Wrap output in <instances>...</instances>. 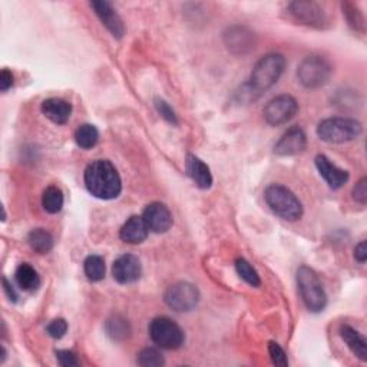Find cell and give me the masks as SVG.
I'll list each match as a JSON object with an SVG mask.
<instances>
[{
    "instance_id": "16",
    "label": "cell",
    "mask_w": 367,
    "mask_h": 367,
    "mask_svg": "<svg viewBox=\"0 0 367 367\" xmlns=\"http://www.w3.org/2000/svg\"><path fill=\"white\" fill-rule=\"evenodd\" d=\"M90 6L94 8L97 16L101 19L102 25L112 33L114 37L121 39L125 33V26L121 16L108 2H90Z\"/></svg>"
},
{
    "instance_id": "19",
    "label": "cell",
    "mask_w": 367,
    "mask_h": 367,
    "mask_svg": "<svg viewBox=\"0 0 367 367\" xmlns=\"http://www.w3.org/2000/svg\"><path fill=\"white\" fill-rule=\"evenodd\" d=\"M42 114L56 125H64L72 115V105L61 98H49L42 102Z\"/></svg>"
},
{
    "instance_id": "27",
    "label": "cell",
    "mask_w": 367,
    "mask_h": 367,
    "mask_svg": "<svg viewBox=\"0 0 367 367\" xmlns=\"http://www.w3.org/2000/svg\"><path fill=\"white\" fill-rule=\"evenodd\" d=\"M236 270L239 272L240 277L250 286L253 287H260L261 280L260 275L255 271V268L246 260V258H237L236 260Z\"/></svg>"
},
{
    "instance_id": "21",
    "label": "cell",
    "mask_w": 367,
    "mask_h": 367,
    "mask_svg": "<svg viewBox=\"0 0 367 367\" xmlns=\"http://www.w3.org/2000/svg\"><path fill=\"white\" fill-rule=\"evenodd\" d=\"M16 284L28 293H33L40 287V277L37 271L28 263L20 264L15 272Z\"/></svg>"
},
{
    "instance_id": "14",
    "label": "cell",
    "mask_w": 367,
    "mask_h": 367,
    "mask_svg": "<svg viewBox=\"0 0 367 367\" xmlns=\"http://www.w3.org/2000/svg\"><path fill=\"white\" fill-rule=\"evenodd\" d=\"M150 231L155 234L167 233L172 227V215L169 210L161 203H152L144 210L143 215Z\"/></svg>"
},
{
    "instance_id": "7",
    "label": "cell",
    "mask_w": 367,
    "mask_h": 367,
    "mask_svg": "<svg viewBox=\"0 0 367 367\" xmlns=\"http://www.w3.org/2000/svg\"><path fill=\"white\" fill-rule=\"evenodd\" d=\"M150 336L157 346L165 350H176L186 342L182 329L169 317L154 318L150 325Z\"/></svg>"
},
{
    "instance_id": "15",
    "label": "cell",
    "mask_w": 367,
    "mask_h": 367,
    "mask_svg": "<svg viewBox=\"0 0 367 367\" xmlns=\"http://www.w3.org/2000/svg\"><path fill=\"white\" fill-rule=\"evenodd\" d=\"M315 167H317L318 174L323 176V179L329 184V187L332 190L342 188L350 178L347 171L335 165L326 155L315 157Z\"/></svg>"
},
{
    "instance_id": "23",
    "label": "cell",
    "mask_w": 367,
    "mask_h": 367,
    "mask_svg": "<svg viewBox=\"0 0 367 367\" xmlns=\"http://www.w3.org/2000/svg\"><path fill=\"white\" fill-rule=\"evenodd\" d=\"M105 329H107L108 336L112 340H116V342L128 339L131 336V333H132L129 321L125 317H122V315H112L107 321Z\"/></svg>"
},
{
    "instance_id": "35",
    "label": "cell",
    "mask_w": 367,
    "mask_h": 367,
    "mask_svg": "<svg viewBox=\"0 0 367 367\" xmlns=\"http://www.w3.org/2000/svg\"><path fill=\"white\" fill-rule=\"evenodd\" d=\"M13 86V75L11 71L4 69L2 75H0V89L2 92H8Z\"/></svg>"
},
{
    "instance_id": "9",
    "label": "cell",
    "mask_w": 367,
    "mask_h": 367,
    "mask_svg": "<svg viewBox=\"0 0 367 367\" xmlns=\"http://www.w3.org/2000/svg\"><path fill=\"white\" fill-rule=\"evenodd\" d=\"M299 111L297 101L290 95H280L271 100L264 111V119L271 126H280L287 124L290 119L294 118V115Z\"/></svg>"
},
{
    "instance_id": "20",
    "label": "cell",
    "mask_w": 367,
    "mask_h": 367,
    "mask_svg": "<svg viewBox=\"0 0 367 367\" xmlns=\"http://www.w3.org/2000/svg\"><path fill=\"white\" fill-rule=\"evenodd\" d=\"M340 336L356 357H359L361 361L367 360V342L357 330L349 325H343L340 327Z\"/></svg>"
},
{
    "instance_id": "36",
    "label": "cell",
    "mask_w": 367,
    "mask_h": 367,
    "mask_svg": "<svg viewBox=\"0 0 367 367\" xmlns=\"http://www.w3.org/2000/svg\"><path fill=\"white\" fill-rule=\"evenodd\" d=\"M354 258L360 263L364 264L367 260V244L366 241H361L356 248H354Z\"/></svg>"
},
{
    "instance_id": "22",
    "label": "cell",
    "mask_w": 367,
    "mask_h": 367,
    "mask_svg": "<svg viewBox=\"0 0 367 367\" xmlns=\"http://www.w3.org/2000/svg\"><path fill=\"white\" fill-rule=\"evenodd\" d=\"M28 243H29L30 248L33 251H36L37 254L49 253L55 246V240H54L52 234L49 231H46V229H43V228L32 229L28 236Z\"/></svg>"
},
{
    "instance_id": "26",
    "label": "cell",
    "mask_w": 367,
    "mask_h": 367,
    "mask_svg": "<svg viewBox=\"0 0 367 367\" xmlns=\"http://www.w3.org/2000/svg\"><path fill=\"white\" fill-rule=\"evenodd\" d=\"M64 193L58 187H48L43 193L42 205L43 210L49 214H58L64 207Z\"/></svg>"
},
{
    "instance_id": "24",
    "label": "cell",
    "mask_w": 367,
    "mask_h": 367,
    "mask_svg": "<svg viewBox=\"0 0 367 367\" xmlns=\"http://www.w3.org/2000/svg\"><path fill=\"white\" fill-rule=\"evenodd\" d=\"M75 141L82 150H92L100 141V132L95 125L83 124L75 132Z\"/></svg>"
},
{
    "instance_id": "18",
    "label": "cell",
    "mask_w": 367,
    "mask_h": 367,
    "mask_svg": "<svg viewBox=\"0 0 367 367\" xmlns=\"http://www.w3.org/2000/svg\"><path fill=\"white\" fill-rule=\"evenodd\" d=\"M186 171L188 176L195 182V186L201 190H208L212 186V175L205 162L198 157L188 154L186 160Z\"/></svg>"
},
{
    "instance_id": "29",
    "label": "cell",
    "mask_w": 367,
    "mask_h": 367,
    "mask_svg": "<svg viewBox=\"0 0 367 367\" xmlns=\"http://www.w3.org/2000/svg\"><path fill=\"white\" fill-rule=\"evenodd\" d=\"M343 13L349 22V25L360 33H364V18L361 15V12L357 9V6H354L353 4H343Z\"/></svg>"
},
{
    "instance_id": "33",
    "label": "cell",
    "mask_w": 367,
    "mask_h": 367,
    "mask_svg": "<svg viewBox=\"0 0 367 367\" xmlns=\"http://www.w3.org/2000/svg\"><path fill=\"white\" fill-rule=\"evenodd\" d=\"M353 198L361 205H364L367 203V179L366 178H361L354 186Z\"/></svg>"
},
{
    "instance_id": "32",
    "label": "cell",
    "mask_w": 367,
    "mask_h": 367,
    "mask_svg": "<svg viewBox=\"0 0 367 367\" xmlns=\"http://www.w3.org/2000/svg\"><path fill=\"white\" fill-rule=\"evenodd\" d=\"M46 332H48V335L52 339H62L68 332L66 320L65 318H56V320L51 321L48 327H46Z\"/></svg>"
},
{
    "instance_id": "30",
    "label": "cell",
    "mask_w": 367,
    "mask_h": 367,
    "mask_svg": "<svg viewBox=\"0 0 367 367\" xmlns=\"http://www.w3.org/2000/svg\"><path fill=\"white\" fill-rule=\"evenodd\" d=\"M268 353H270L271 361H272L275 366H280V367L289 366L287 354H286V351L280 347L279 343L270 342V343H268Z\"/></svg>"
},
{
    "instance_id": "5",
    "label": "cell",
    "mask_w": 367,
    "mask_h": 367,
    "mask_svg": "<svg viewBox=\"0 0 367 367\" xmlns=\"http://www.w3.org/2000/svg\"><path fill=\"white\" fill-rule=\"evenodd\" d=\"M363 132L359 121L351 118H329L317 125V136L327 144H344L354 141Z\"/></svg>"
},
{
    "instance_id": "11",
    "label": "cell",
    "mask_w": 367,
    "mask_h": 367,
    "mask_svg": "<svg viewBox=\"0 0 367 367\" xmlns=\"http://www.w3.org/2000/svg\"><path fill=\"white\" fill-rule=\"evenodd\" d=\"M224 43L233 54L246 55L255 48V35L246 26H231L224 32Z\"/></svg>"
},
{
    "instance_id": "10",
    "label": "cell",
    "mask_w": 367,
    "mask_h": 367,
    "mask_svg": "<svg viewBox=\"0 0 367 367\" xmlns=\"http://www.w3.org/2000/svg\"><path fill=\"white\" fill-rule=\"evenodd\" d=\"M290 15L303 25L323 29L327 25V15L315 2H308V0H297L289 5Z\"/></svg>"
},
{
    "instance_id": "25",
    "label": "cell",
    "mask_w": 367,
    "mask_h": 367,
    "mask_svg": "<svg viewBox=\"0 0 367 367\" xmlns=\"http://www.w3.org/2000/svg\"><path fill=\"white\" fill-rule=\"evenodd\" d=\"M83 270L89 282H101L105 277V260L101 255H89L83 263Z\"/></svg>"
},
{
    "instance_id": "8",
    "label": "cell",
    "mask_w": 367,
    "mask_h": 367,
    "mask_svg": "<svg viewBox=\"0 0 367 367\" xmlns=\"http://www.w3.org/2000/svg\"><path fill=\"white\" fill-rule=\"evenodd\" d=\"M164 300L169 308L178 313H187L197 307L200 301V291L191 283L179 282L167 290Z\"/></svg>"
},
{
    "instance_id": "13",
    "label": "cell",
    "mask_w": 367,
    "mask_h": 367,
    "mask_svg": "<svg viewBox=\"0 0 367 367\" xmlns=\"http://www.w3.org/2000/svg\"><path fill=\"white\" fill-rule=\"evenodd\" d=\"M307 147L306 132L300 126L290 128L275 144L274 152L280 157H293L301 154Z\"/></svg>"
},
{
    "instance_id": "4",
    "label": "cell",
    "mask_w": 367,
    "mask_h": 367,
    "mask_svg": "<svg viewBox=\"0 0 367 367\" xmlns=\"http://www.w3.org/2000/svg\"><path fill=\"white\" fill-rule=\"evenodd\" d=\"M297 286L300 296L310 311L320 313L326 308L327 294L313 268L301 265L297 270Z\"/></svg>"
},
{
    "instance_id": "28",
    "label": "cell",
    "mask_w": 367,
    "mask_h": 367,
    "mask_svg": "<svg viewBox=\"0 0 367 367\" xmlns=\"http://www.w3.org/2000/svg\"><path fill=\"white\" fill-rule=\"evenodd\" d=\"M136 363L143 367H158V366H164L165 360H164V356L161 354V351H158L157 349H152V347H147L138 353Z\"/></svg>"
},
{
    "instance_id": "2",
    "label": "cell",
    "mask_w": 367,
    "mask_h": 367,
    "mask_svg": "<svg viewBox=\"0 0 367 367\" xmlns=\"http://www.w3.org/2000/svg\"><path fill=\"white\" fill-rule=\"evenodd\" d=\"M86 190L100 200H114L122 191L121 176L108 160H98L85 169Z\"/></svg>"
},
{
    "instance_id": "12",
    "label": "cell",
    "mask_w": 367,
    "mask_h": 367,
    "mask_svg": "<svg viewBox=\"0 0 367 367\" xmlns=\"http://www.w3.org/2000/svg\"><path fill=\"white\" fill-rule=\"evenodd\" d=\"M143 265L140 258L133 254H124L115 260L112 265V275L119 284H131L140 280Z\"/></svg>"
},
{
    "instance_id": "17",
    "label": "cell",
    "mask_w": 367,
    "mask_h": 367,
    "mask_svg": "<svg viewBox=\"0 0 367 367\" xmlns=\"http://www.w3.org/2000/svg\"><path fill=\"white\" fill-rule=\"evenodd\" d=\"M148 231L150 229H148L144 218L138 217V215H132L122 225L121 231H119V237L122 241H125L128 244H141L147 240Z\"/></svg>"
},
{
    "instance_id": "34",
    "label": "cell",
    "mask_w": 367,
    "mask_h": 367,
    "mask_svg": "<svg viewBox=\"0 0 367 367\" xmlns=\"http://www.w3.org/2000/svg\"><path fill=\"white\" fill-rule=\"evenodd\" d=\"M56 360L64 367H75L79 366V360L76 356L69 350H58L56 351Z\"/></svg>"
},
{
    "instance_id": "31",
    "label": "cell",
    "mask_w": 367,
    "mask_h": 367,
    "mask_svg": "<svg viewBox=\"0 0 367 367\" xmlns=\"http://www.w3.org/2000/svg\"><path fill=\"white\" fill-rule=\"evenodd\" d=\"M154 104H155V108H157L158 114H160L167 122H169V124H172V125H176V124H178L176 114H175L174 109L168 105V102H165V101L161 100V98H155Z\"/></svg>"
},
{
    "instance_id": "37",
    "label": "cell",
    "mask_w": 367,
    "mask_h": 367,
    "mask_svg": "<svg viewBox=\"0 0 367 367\" xmlns=\"http://www.w3.org/2000/svg\"><path fill=\"white\" fill-rule=\"evenodd\" d=\"M4 290H5V293H6V296L9 297L11 301H13V303L18 301V297H19V296H18L15 287L12 286V283H9V280H8L6 277L4 279Z\"/></svg>"
},
{
    "instance_id": "1",
    "label": "cell",
    "mask_w": 367,
    "mask_h": 367,
    "mask_svg": "<svg viewBox=\"0 0 367 367\" xmlns=\"http://www.w3.org/2000/svg\"><path fill=\"white\" fill-rule=\"evenodd\" d=\"M284 68L286 58L280 54H268L261 58L255 64L248 82H246L240 88V92H237L240 101L251 102L258 100L265 90L279 82L284 72Z\"/></svg>"
},
{
    "instance_id": "3",
    "label": "cell",
    "mask_w": 367,
    "mask_h": 367,
    "mask_svg": "<svg viewBox=\"0 0 367 367\" xmlns=\"http://www.w3.org/2000/svg\"><path fill=\"white\" fill-rule=\"evenodd\" d=\"M264 200L270 210L287 221H297L303 215V204L296 194L284 186L272 184L264 191Z\"/></svg>"
},
{
    "instance_id": "6",
    "label": "cell",
    "mask_w": 367,
    "mask_h": 367,
    "mask_svg": "<svg viewBox=\"0 0 367 367\" xmlns=\"http://www.w3.org/2000/svg\"><path fill=\"white\" fill-rule=\"evenodd\" d=\"M333 73V68L329 61L321 56H308L306 58L299 69L297 78L300 83L307 89H317L325 86Z\"/></svg>"
}]
</instances>
